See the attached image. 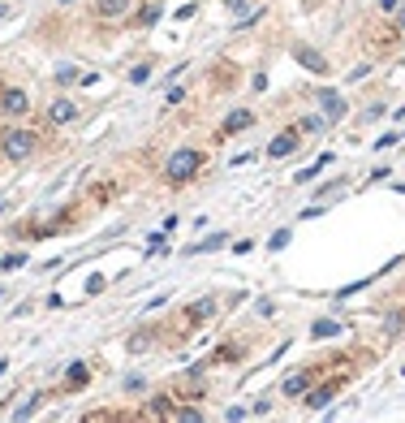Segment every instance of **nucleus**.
<instances>
[{
    "mask_svg": "<svg viewBox=\"0 0 405 423\" xmlns=\"http://www.w3.org/2000/svg\"><path fill=\"white\" fill-rule=\"evenodd\" d=\"M202 169H207V152H202V147H177V152L164 156L160 178H164L168 186H190Z\"/></svg>",
    "mask_w": 405,
    "mask_h": 423,
    "instance_id": "nucleus-1",
    "label": "nucleus"
},
{
    "mask_svg": "<svg viewBox=\"0 0 405 423\" xmlns=\"http://www.w3.org/2000/svg\"><path fill=\"white\" fill-rule=\"evenodd\" d=\"M43 152V138L39 130L31 126H5L0 130V160H9V164H27Z\"/></svg>",
    "mask_w": 405,
    "mask_h": 423,
    "instance_id": "nucleus-2",
    "label": "nucleus"
},
{
    "mask_svg": "<svg viewBox=\"0 0 405 423\" xmlns=\"http://www.w3.org/2000/svg\"><path fill=\"white\" fill-rule=\"evenodd\" d=\"M78 117H82V108L61 91V95L47 99V108H43V126H47V130H65V126H73Z\"/></svg>",
    "mask_w": 405,
    "mask_h": 423,
    "instance_id": "nucleus-3",
    "label": "nucleus"
},
{
    "mask_svg": "<svg viewBox=\"0 0 405 423\" xmlns=\"http://www.w3.org/2000/svg\"><path fill=\"white\" fill-rule=\"evenodd\" d=\"M27 113H31V91L27 87H17V83L0 87V117H5V121H22Z\"/></svg>",
    "mask_w": 405,
    "mask_h": 423,
    "instance_id": "nucleus-4",
    "label": "nucleus"
},
{
    "mask_svg": "<svg viewBox=\"0 0 405 423\" xmlns=\"http://www.w3.org/2000/svg\"><path fill=\"white\" fill-rule=\"evenodd\" d=\"M341 389H345V376H332V380H323V385H311L307 393H302V397H297V402H302V406H307V410H323V406H327V402H332V397H337Z\"/></svg>",
    "mask_w": 405,
    "mask_h": 423,
    "instance_id": "nucleus-5",
    "label": "nucleus"
},
{
    "mask_svg": "<svg viewBox=\"0 0 405 423\" xmlns=\"http://www.w3.org/2000/svg\"><path fill=\"white\" fill-rule=\"evenodd\" d=\"M315 99H319V108H323V117L332 121V126H341V121L349 117V99H345L341 91H332V87H319V91H315Z\"/></svg>",
    "mask_w": 405,
    "mask_h": 423,
    "instance_id": "nucleus-6",
    "label": "nucleus"
},
{
    "mask_svg": "<svg viewBox=\"0 0 405 423\" xmlns=\"http://www.w3.org/2000/svg\"><path fill=\"white\" fill-rule=\"evenodd\" d=\"M319 371H323V367H297V371H289V376L281 380V393L289 397V402H297V397L319 380Z\"/></svg>",
    "mask_w": 405,
    "mask_h": 423,
    "instance_id": "nucleus-7",
    "label": "nucleus"
},
{
    "mask_svg": "<svg viewBox=\"0 0 405 423\" xmlns=\"http://www.w3.org/2000/svg\"><path fill=\"white\" fill-rule=\"evenodd\" d=\"M160 17H164V5H160V0H142V5L134 0V9H130V27H134V31H151Z\"/></svg>",
    "mask_w": 405,
    "mask_h": 423,
    "instance_id": "nucleus-8",
    "label": "nucleus"
},
{
    "mask_svg": "<svg viewBox=\"0 0 405 423\" xmlns=\"http://www.w3.org/2000/svg\"><path fill=\"white\" fill-rule=\"evenodd\" d=\"M250 126H255V113H250V108H233L229 117L220 121V130H216V138H233V134H246Z\"/></svg>",
    "mask_w": 405,
    "mask_h": 423,
    "instance_id": "nucleus-9",
    "label": "nucleus"
},
{
    "mask_svg": "<svg viewBox=\"0 0 405 423\" xmlns=\"http://www.w3.org/2000/svg\"><path fill=\"white\" fill-rule=\"evenodd\" d=\"M134 0H91V17L99 22H117V17H130Z\"/></svg>",
    "mask_w": 405,
    "mask_h": 423,
    "instance_id": "nucleus-10",
    "label": "nucleus"
},
{
    "mask_svg": "<svg viewBox=\"0 0 405 423\" xmlns=\"http://www.w3.org/2000/svg\"><path fill=\"white\" fill-rule=\"evenodd\" d=\"M297 147H302V130H281V134L267 143V156H272V160H285V156L297 152Z\"/></svg>",
    "mask_w": 405,
    "mask_h": 423,
    "instance_id": "nucleus-11",
    "label": "nucleus"
},
{
    "mask_svg": "<svg viewBox=\"0 0 405 423\" xmlns=\"http://www.w3.org/2000/svg\"><path fill=\"white\" fill-rule=\"evenodd\" d=\"M293 61H297L302 69H311V73H332V65H327V61L315 52V48H307V43H297V48H293Z\"/></svg>",
    "mask_w": 405,
    "mask_h": 423,
    "instance_id": "nucleus-12",
    "label": "nucleus"
},
{
    "mask_svg": "<svg viewBox=\"0 0 405 423\" xmlns=\"http://www.w3.org/2000/svg\"><path fill=\"white\" fill-rule=\"evenodd\" d=\"M87 380H91V367H87V363H69L61 389H65V393H78V389H87Z\"/></svg>",
    "mask_w": 405,
    "mask_h": 423,
    "instance_id": "nucleus-13",
    "label": "nucleus"
},
{
    "mask_svg": "<svg viewBox=\"0 0 405 423\" xmlns=\"http://www.w3.org/2000/svg\"><path fill=\"white\" fill-rule=\"evenodd\" d=\"M212 315H216V303H212V298H198V303L186 307V324H207Z\"/></svg>",
    "mask_w": 405,
    "mask_h": 423,
    "instance_id": "nucleus-14",
    "label": "nucleus"
},
{
    "mask_svg": "<svg viewBox=\"0 0 405 423\" xmlns=\"http://www.w3.org/2000/svg\"><path fill=\"white\" fill-rule=\"evenodd\" d=\"M224 242H229V234H224V229H216V234H207L202 242H194V246H190L186 255H212V251H220Z\"/></svg>",
    "mask_w": 405,
    "mask_h": 423,
    "instance_id": "nucleus-15",
    "label": "nucleus"
},
{
    "mask_svg": "<svg viewBox=\"0 0 405 423\" xmlns=\"http://www.w3.org/2000/svg\"><path fill=\"white\" fill-rule=\"evenodd\" d=\"M332 160H337V156H327V152H323V156H319V160H315L311 169H297V173H293V182H297V186H307V182H315V178H319V173H323L327 164H332Z\"/></svg>",
    "mask_w": 405,
    "mask_h": 423,
    "instance_id": "nucleus-16",
    "label": "nucleus"
},
{
    "mask_svg": "<svg viewBox=\"0 0 405 423\" xmlns=\"http://www.w3.org/2000/svg\"><path fill=\"white\" fill-rule=\"evenodd\" d=\"M147 415H156V419H164V415H168V419H172V415H177V397H172V393H160V397H151Z\"/></svg>",
    "mask_w": 405,
    "mask_h": 423,
    "instance_id": "nucleus-17",
    "label": "nucleus"
},
{
    "mask_svg": "<svg viewBox=\"0 0 405 423\" xmlns=\"http://www.w3.org/2000/svg\"><path fill=\"white\" fill-rule=\"evenodd\" d=\"M341 333H345V324H337V320H315V324H311V337H315V341L341 337Z\"/></svg>",
    "mask_w": 405,
    "mask_h": 423,
    "instance_id": "nucleus-18",
    "label": "nucleus"
},
{
    "mask_svg": "<svg viewBox=\"0 0 405 423\" xmlns=\"http://www.w3.org/2000/svg\"><path fill=\"white\" fill-rule=\"evenodd\" d=\"M384 333H388V337H401V333H405V307H397V311L384 315Z\"/></svg>",
    "mask_w": 405,
    "mask_h": 423,
    "instance_id": "nucleus-19",
    "label": "nucleus"
},
{
    "mask_svg": "<svg viewBox=\"0 0 405 423\" xmlns=\"http://www.w3.org/2000/svg\"><path fill=\"white\" fill-rule=\"evenodd\" d=\"M57 83L61 87H73V83H82V73L73 69V65H57Z\"/></svg>",
    "mask_w": 405,
    "mask_h": 423,
    "instance_id": "nucleus-20",
    "label": "nucleus"
},
{
    "mask_svg": "<svg viewBox=\"0 0 405 423\" xmlns=\"http://www.w3.org/2000/svg\"><path fill=\"white\" fill-rule=\"evenodd\" d=\"M39 402H43V393H31V402H27V406H17L13 419H31V415H39Z\"/></svg>",
    "mask_w": 405,
    "mask_h": 423,
    "instance_id": "nucleus-21",
    "label": "nucleus"
},
{
    "mask_svg": "<svg viewBox=\"0 0 405 423\" xmlns=\"http://www.w3.org/2000/svg\"><path fill=\"white\" fill-rule=\"evenodd\" d=\"M323 126H327V117H302V121H297V130H302V134H319Z\"/></svg>",
    "mask_w": 405,
    "mask_h": 423,
    "instance_id": "nucleus-22",
    "label": "nucleus"
},
{
    "mask_svg": "<svg viewBox=\"0 0 405 423\" xmlns=\"http://www.w3.org/2000/svg\"><path fill=\"white\" fill-rule=\"evenodd\" d=\"M289 242H293V229H281V234H272V238H267V251H285Z\"/></svg>",
    "mask_w": 405,
    "mask_h": 423,
    "instance_id": "nucleus-23",
    "label": "nucleus"
},
{
    "mask_svg": "<svg viewBox=\"0 0 405 423\" xmlns=\"http://www.w3.org/2000/svg\"><path fill=\"white\" fill-rule=\"evenodd\" d=\"M22 264H27V255H22V251H13V255H5V259H0V272H17Z\"/></svg>",
    "mask_w": 405,
    "mask_h": 423,
    "instance_id": "nucleus-24",
    "label": "nucleus"
},
{
    "mask_svg": "<svg viewBox=\"0 0 405 423\" xmlns=\"http://www.w3.org/2000/svg\"><path fill=\"white\" fill-rule=\"evenodd\" d=\"M224 5H229V13H237V17H242V13H250V9H255L259 0H224Z\"/></svg>",
    "mask_w": 405,
    "mask_h": 423,
    "instance_id": "nucleus-25",
    "label": "nucleus"
},
{
    "mask_svg": "<svg viewBox=\"0 0 405 423\" xmlns=\"http://www.w3.org/2000/svg\"><path fill=\"white\" fill-rule=\"evenodd\" d=\"M147 78H151V61H142V65L130 69V83H147Z\"/></svg>",
    "mask_w": 405,
    "mask_h": 423,
    "instance_id": "nucleus-26",
    "label": "nucleus"
},
{
    "mask_svg": "<svg viewBox=\"0 0 405 423\" xmlns=\"http://www.w3.org/2000/svg\"><path fill=\"white\" fill-rule=\"evenodd\" d=\"M172 419H186V423H190V419H202V410H198V406H177Z\"/></svg>",
    "mask_w": 405,
    "mask_h": 423,
    "instance_id": "nucleus-27",
    "label": "nucleus"
},
{
    "mask_svg": "<svg viewBox=\"0 0 405 423\" xmlns=\"http://www.w3.org/2000/svg\"><path fill=\"white\" fill-rule=\"evenodd\" d=\"M182 99H186V87H168V95H164V104L172 108V104H182Z\"/></svg>",
    "mask_w": 405,
    "mask_h": 423,
    "instance_id": "nucleus-28",
    "label": "nucleus"
},
{
    "mask_svg": "<svg viewBox=\"0 0 405 423\" xmlns=\"http://www.w3.org/2000/svg\"><path fill=\"white\" fill-rule=\"evenodd\" d=\"M392 22H397V31L405 35V0H401V5H397V9H392Z\"/></svg>",
    "mask_w": 405,
    "mask_h": 423,
    "instance_id": "nucleus-29",
    "label": "nucleus"
},
{
    "mask_svg": "<svg viewBox=\"0 0 405 423\" xmlns=\"http://www.w3.org/2000/svg\"><path fill=\"white\" fill-rule=\"evenodd\" d=\"M194 13H198V5H182V9L172 13V17H177V22H186V17H194Z\"/></svg>",
    "mask_w": 405,
    "mask_h": 423,
    "instance_id": "nucleus-30",
    "label": "nucleus"
},
{
    "mask_svg": "<svg viewBox=\"0 0 405 423\" xmlns=\"http://www.w3.org/2000/svg\"><path fill=\"white\" fill-rule=\"evenodd\" d=\"M397 5H401V0H379V9H388V13H392Z\"/></svg>",
    "mask_w": 405,
    "mask_h": 423,
    "instance_id": "nucleus-31",
    "label": "nucleus"
},
{
    "mask_svg": "<svg viewBox=\"0 0 405 423\" xmlns=\"http://www.w3.org/2000/svg\"><path fill=\"white\" fill-rule=\"evenodd\" d=\"M5 371H9V359H0V376H5Z\"/></svg>",
    "mask_w": 405,
    "mask_h": 423,
    "instance_id": "nucleus-32",
    "label": "nucleus"
},
{
    "mask_svg": "<svg viewBox=\"0 0 405 423\" xmlns=\"http://www.w3.org/2000/svg\"><path fill=\"white\" fill-rule=\"evenodd\" d=\"M57 5H73V0H57Z\"/></svg>",
    "mask_w": 405,
    "mask_h": 423,
    "instance_id": "nucleus-33",
    "label": "nucleus"
},
{
    "mask_svg": "<svg viewBox=\"0 0 405 423\" xmlns=\"http://www.w3.org/2000/svg\"><path fill=\"white\" fill-rule=\"evenodd\" d=\"M397 194H405V186H397Z\"/></svg>",
    "mask_w": 405,
    "mask_h": 423,
    "instance_id": "nucleus-34",
    "label": "nucleus"
},
{
    "mask_svg": "<svg viewBox=\"0 0 405 423\" xmlns=\"http://www.w3.org/2000/svg\"><path fill=\"white\" fill-rule=\"evenodd\" d=\"M0 212H5V203H0Z\"/></svg>",
    "mask_w": 405,
    "mask_h": 423,
    "instance_id": "nucleus-35",
    "label": "nucleus"
},
{
    "mask_svg": "<svg viewBox=\"0 0 405 423\" xmlns=\"http://www.w3.org/2000/svg\"><path fill=\"white\" fill-rule=\"evenodd\" d=\"M0 17H5V9H0Z\"/></svg>",
    "mask_w": 405,
    "mask_h": 423,
    "instance_id": "nucleus-36",
    "label": "nucleus"
},
{
    "mask_svg": "<svg viewBox=\"0 0 405 423\" xmlns=\"http://www.w3.org/2000/svg\"><path fill=\"white\" fill-rule=\"evenodd\" d=\"M401 376H405V367H401Z\"/></svg>",
    "mask_w": 405,
    "mask_h": 423,
    "instance_id": "nucleus-37",
    "label": "nucleus"
}]
</instances>
